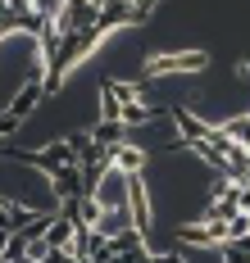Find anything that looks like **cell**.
Wrapping results in <instances>:
<instances>
[{
    "label": "cell",
    "instance_id": "6da1fadb",
    "mask_svg": "<svg viewBox=\"0 0 250 263\" xmlns=\"http://www.w3.org/2000/svg\"><path fill=\"white\" fill-rule=\"evenodd\" d=\"M205 68H209L205 50H150V54H141V82L187 78V73H205Z\"/></svg>",
    "mask_w": 250,
    "mask_h": 263
},
{
    "label": "cell",
    "instance_id": "7a4b0ae2",
    "mask_svg": "<svg viewBox=\"0 0 250 263\" xmlns=\"http://www.w3.org/2000/svg\"><path fill=\"white\" fill-rule=\"evenodd\" d=\"M177 245H187V250H219V245H223V222L191 218V222L177 227Z\"/></svg>",
    "mask_w": 250,
    "mask_h": 263
},
{
    "label": "cell",
    "instance_id": "3957f363",
    "mask_svg": "<svg viewBox=\"0 0 250 263\" xmlns=\"http://www.w3.org/2000/svg\"><path fill=\"white\" fill-rule=\"evenodd\" d=\"M110 163L118 168V173H128V177H141V173H146V163H150V155H146L141 145H132V141H123V145L110 155Z\"/></svg>",
    "mask_w": 250,
    "mask_h": 263
},
{
    "label": "cell",
    "instance_id": "277c9868",
    "mask_svg": "<svg viewBox=\"0 0 250 263\" xmlns=\"http://www.w3.org/2000/svg\"><path fill=\"white\" fill-rule=\"evenodd\" d=\"M227 240H250V213H232L223 222V245Z\"/></svg>",
    "mask_w": 250,
    "mask_h": 263
},
{
    "label": "cell",
    "instance_id": "5b68a950",
    "mask_svg": "<svg viewBox=\"0 0 250 263\" xmlns=\"http://www.w3.org/2000/svg\"><path fill=\"white\" fill-rule=\"evenodd\" d=\"M232 78H237V82H250V59H237V64H232Z\"/></svg>",
    "mask_w": 250,
    "mask_h": 263
}]
</instances>
